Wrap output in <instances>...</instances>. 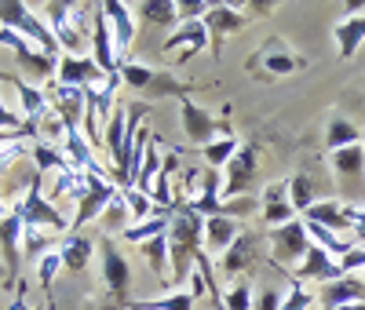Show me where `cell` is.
<instances>
[{"label":"cell","instance_id":"7a4b0ae2","mask_svg":"<svg viewBox=\"0 0 365 310\" xmlns=\"http://www.w3.org/2000/svg\"><path fill=\"white\" fill-rule=\"evenodd\" d=\"M44 186V175H34V182H29V190L19 197V212H22V219L26 227H41L55 237H66L73 234V215H66L58 205L48 201V194L41 190Z\"/></svg>","mask_w":365,"mask_h":310},{"label":"cell","instance_id":"681fc988","mask_svg":"<svg viewBox=\"0 0 365 310\" xmlns=\"http://www.w3.org/2000/svg\"><path fill=\"white\" fill-rule=\"evenodd\" d=\"M336 310H365V303H351V306H336Z\"/></svg>","mask_w":365,"mask_h":310},{"label":"cell","instance_id":"f907efd6","mask_svg":"<svg viewBox=\"0 0 365 310\" xmlns=\"http://www.w3.org/2000/svg\"><path fill=\"white\" fill-rule=\"evenodd\" d=\"M125 310H143V306L139 303H125Z\"/></svg>","mask_w":365,"mask_h":310},{"label":"cell","instance_id":"30bf717a","mask_svg":"<svg viewBox=\"0 0 365 310\" xmlns=\"http://www.w3.org/2000/svg\"><path fill=\"white\" fill-rule=\"evenodd\" d=\"M113 197H117V182L106 179V175L88 172V190H84L81 205L73 208V234H84L88 223H99Z\"/></svg>","mask_w":365,"mask_h":310},{"label":"cell","instance_id":"d6986e66","mask_svg":"<svg viewBox=\"0 0 365 310\" xmlns=\"http://www.w3.org/2000/svg\"><path fill=\"white\" fill-rule=\"evenodd\" d=\"M103 8H106V19L113 29L117 58L125 62V55L132 51V41H135V4H128V0H103Z\"/></svg>","mask_w":365,"mask_h":310},{"label":"cell","instance_id":"836d02e7","mask_svg":"<svg viewBox=\"0 0 365 310\" xmlns=\"http://www.w3.org/2000/svg\"><path fill=\"white\" fill-rule=\"evenodd\" d=\"M135 15L150 26H179V4L175 0H143L135 4Z\"/></svg>","mask_w":365,"mask_h":310},{"label":"cell","instance_id":"9a60e30c","mask_svg":"<svg viewBox=\"0 0 365 310\" xmlns=\"http://www.w3.org/2000/svg\"><path fill=\"white\" fill-rule=\"evenodd\" d=\"M91 58L99 62V70L106 77L120 70V58H117V48H113V29H110L103 0H96V8H91Z\"/></svg>","mask_w":365,"mask_h":310},{"label":"cell","instance_id":"8fae6325","mask_svg":"<svg viewBox=\"0 0 365 310\" xmlns=\"http://www.w3.org/2000/svg\"><path fill=\"white\" fill-rule=\"evenodd\" d=\"M201 22H205L208 37H212V58H220L223 41H227L230 33H237V29H245V26L252 22V15L245 11V4H227V0H216Z\"/></svg>","mask_w":365,"mask_h":310},{"label":"cell","instance_id":"bcb514c9","mask_svg":"<svg viewBox=\"0 0 365 310\" xmlns=\"http://www.w3.org/2000/svg\"><path fill=\"white\" fill-rule=\"evenodd\" d=\"M19 212V205L15 201H8L4 194H0V219H8V215H15Z\"/></svg>","mask_w":365,"mask_h":310},{"label":"cell","instance_id":"52a82bcc","mask_svg":"<svg viewBox=\"0 0 365 310\" xmlns=\"http://www.w3.org/2000/svg\"><path fill=\"white\" fill-rule=\"evenodd\" d=\"M37 8H41L48 29H51V37L58 41V48H63V55H88L84 48H91V44H88V37L81 33L70 0H48V4H37Z\"/></svg>","mask_w":365,"mask_h":310},{"label":"cell","instance_id":"ba28073f","mask_svg":"<svg viewBox=\"0 0 365 310\" xmlns=\"http://www.w3.org/2000/svg\"><path fill=\"white\" fill-rule=\"evenodd\" d=\"M179 106V124H182V135H187V143L190 146H208V143H216V139H227V135H234L230 128H227V120L223 117H212L205 106H197L190 95L187 99H179L175 103Z\"/></svg>","mask_w":365,"mask_h":310},{"label":"cell","instance_id":"74e56055","mask_svg":"<svg viewBox=\"0 0 365 310\" xmlns=\"http://www.w3.org/2000/svg\"><path fill=\"white\" fill-rule=\"evenodd\" d=\"M241 150V139L237 135H227V139H216V143H208L205 150H201V157L208 161V168H216V172H223L227 165H230V157Z\"/></svg>","mask_w":365,"mask_h":310},{"label":"cell","instance_id":"603a6c76","mask_svg":"<svg viewBox=\"0 0 365 310\" xmlns=\"http://www.w3.org/2000/svg\"><path fill=\"white\" fill-rule=\"evenodd\" d=\"M289 277H296V281H336V277H344L336 256H329L322 244H311V252L303 256V263L296 270H289Z\"/></svg>","mask_w":365,"mask_h":310},{"label":"cell","instance_id":"5b68a950","mask_svg":"<svg viewBox=\"0 0 365 310\" xmlns=\"http://www.w3.org/2000/svg\"><path fill=\"white\" fill-rule=\"evenodd\" d=\"M0 48H8V51L15 55V62H19V70L29 73L34 81H48V84L55 81V73H58V55H48L41 44L26 41L22 33H15V29L0 26Z\"/></svg>","mask_w":365,"mask_h":310},{"label":"cell","instance_id":"e575fe53","mask_svg":"<svg viewBox=\"0 0 365 310\" xmlns=\"http://www.w3.org/2000/svg\"><path fill=\"white\" fill-rule=\"evenodd\" d=\"M99 227L106 230L103 237H113V234L120 237V234H125V230L132 227V212H128V205H125V194H120V190H117V197L110 201V208L103 212V219H99Z\"/></svg>","mask_w":365,"mask_h":310},{"label":"cell","instance_id":"3957f363","mask_svg":"<svg viewBox=\"0 0 365 310\" xmlns=\"http://www.w3.org/2000/svg\"><path fill=\"white\" fill-rule=\"evenodd\" d=\"M0 26L4 29H15V33H22L26 41L41 44L48 55H63V48H58V41L51 37V29L41 15L37 4H22V0H0Z\"/></svg>","mask_w":365,"mask_h":310},{"label":"cell","instance_id":"d6a6232c","mask_svg":"<svg viewBox=\"0 0 365 310\" xmlns=\"http://www.w3.org/2000/svg\"><path fill=\"white\" fill-rule=\"evenodd\" d=\"M58 244H63V237H55V234H48L41 227H26V234H22V259H29L37 267L48 252H55Z\"/></svg>","mask_w":365,"mask_h":310},{"label":"cell","instance_id":"7dc6e473","mask_svg":"<svg viewBox=\"0 0 365 310\" xmlns=\"http://www.w3.org/2000/svg\"><path fill=\"white\" fill-rule=\"evenodd\" d=\"M11 310H26V299H22V289H19V296H15V303H11ZM34 310V306H29Z\"/></svg>","mask_w":365,"mask_h":310},{"label":"cell","instance_id":"1f68e13d","mask_svg":"<svg viewBox=\"0 0 365 310\" xmlns=\"http://www.w3.org/2000/svg\"><path fill=\"white\" fill-rule=\"evenodd\" d=\"M143 95H146L150 103H158V99H175V103H179V99H187V95H190V84H187V81H179L172 70H158Z\"/></svg>","mask_w":365,"mask_h":310},{"label":"cell","instance_id":"ee69618b","mask_svg":"<svg viewBox=\"0 0 365 310\" xmlns=\"http://www.w3.org/2000/svg\"><path fill=\"white\" fill-rule=\"evenodd\" d=\"M0 84H4V73H0ZM22 128H29L26 117L15 106H8L4 103V91H0V132H22Z\"/></svg>","mask_w":365,"mask_h":310},{"label":"cell","instance_id":"c3c4849f","mask_svg":"<svg viewBox=\"0 0 365 310\" xmlns=\"http://www.w3.org/2000/svg\"><path fill=\"white\" fill-rule=\"evenodd\" d=\"M0 289H8V270H4V259H0Z\"/></svg>","mask_w":365,"mask_h":310},{"label":"cell","instance_id":"4fadbf2b","mask_svg":"<svg viewBox=\"0 0 365 310\" xmlns=\"http://www.w3.org/2000/svg\"><path fill=\"white\" fill-rule=\"evenodd\" d=\"M263 241H267V234H256V230H241V237L227 248V252L216 259V267H220V274L227 277V281H241V274H245L252 263H259V248H263Z\"/></svg>","mask_w":365,"mask_h":310},{"label":"cell","instance_id":"d590c367","mask_svg":"<svg viewBox=\"0 0 365 310\" xmlns=\"http://www.w3.org/2000/svg\"><path fill=\"white\" fill-rule=\"evenodd\" d=\"M132 303H139L143 310H194L197 306V296L190 289H168L158 299H132Z\"/></svg>","mask_w":365,"mask_h":310},{"label":"cell","instance_id":"f546056e","mask_svg":"<svg viewBox=\"0 0 365 310\" xmlns=\"http://www.w3.org/2000/svg\"><path fill=\"white\" fill-rule=\"evenodd\" d=\"M29 157H34V172H37V175L73 168L70 157H66V150H63V146H55V143H44V139H37L34 146H29Z\"/></svg>","mask_w":365,"mask_h":310},{"label":"cell","instance_id":"484cf974","mask_svg":"<svg viewBox=\"0 0 365 310\" xmlns=\"http://www.w3.org/2000/svg\"><path fill=\"white\" fill-rule=\"evenodd\" d=\"M332 37H336L340 58H351L365 44V11H347L336 26H332Z\"/></svg>","mask_w":365,"mask_h":310},{"label":"cell","instance_id":"2e32d148","mask_svg":"<svg viewBox=\"0 0 365 310\" xmlns=\"http://www.w3.org/2000/svg\"><path fill=\"white\" fill-rule=\"evenodd\" d=\"M292 219H299V215H296V208H292V201H289V182H285V179L267 182L263 194H259V223H263V230L285 227V223H292Z\"/></svg>","mask_w":365,"mask_h":310},{"label":"cell","instance_id":"9c48e42d","mask_svg":"<svg viewBox=\"0 0 365 310\" xmlns=\"http://www.w3.org/2000/svg\"><path fill=\"white\" fill-rule=\"evenodd\" d=\"M256 175H259V146L256 143H241V150L223 168V201L245 197L256 186Z\"/></svg>","mask_w":365,"mask_h":310},{"label":"cell","instance_id":"277c9868","mask_svg":"<svg viewBox=\"0 0 365 310\" xmlns=\"http://www.w3.org/2000/svg\"><path fill=\"white\" fill-rule=\"evenodd\" d=\"M263 234H267V248H270V267H278L285 274L296 270L314 244L303 219H292L285 227H274V230H263Z\"/></svg>","mask_w":365,"mask_h":310},{"label":"cell","instance_id":"7bdbcfd3","mask_svg":"<svg viewBox=\"0 0 365 310\" xmlns=\"http://www.w3.org/2000/svg\"><path fill=\"white\" fill-rule=\"evenodd\" d=\"M58 267H63V252H48L41 263H37V277H41V289L51 296V285H55V274H58Z\"/></svg>","mask_w":365,"mask_h":310},{"label":"cell","instance_id":"b9f144b4","mask_svg":"<svg viewBox=\"0 0 365 310\" xmlns=\"http://www.w3.org/2000/svg\"><path fill=\"white\" fill-rule=\"evenodd\" d=\"M289 281H292V289H289V296H285L282 310H311V306L318 303V296H311L303 281H296V277H289Z\"/></svg>","mask_w":365,"mask_h":310},{"label":"cell","instance_id":"f1b7e54d","mask_svg":"<svg viewBox=\"0 0 365 310\" xmlns=\"http://www.w3.org/2000/svg\"><path fill=\"white\" fill-rule=\"evenodd\" d=\"M365 135L354 120L340 117V113H332L329 117V128H325V150L329 153H336V150H347V146H358Z\"/></svg>","mask_w":365,"mask_h":310},{"label":"cell","instance_id":"d4e9b609","mask_svg":"<svg viewBox=\"0 0 365 310\" xmlns=\"http://www.w3.org/2000/svg\"><path fill=\"white\" fill-rule=\"evenodd\" d=\"M241 227L237 219H230V215H212V219H205V248H208V256L212 259H220L227 248L241 237Z\"/></svg>","mask_w":365,"mask_h":310},{"label":"cell","instance_id":"816d5d0a","mask_svg":"<svg viewBox=\"0 0 365 310\" xmlns=\"http://www.w3.org/2000/svg\"><path fill=\"white\" fill-rule=\"evenodd\" d=\"M205 310H223V306H216V303H205Z\"/></svg>","mask_w":365,"mask_h":310},{"label":"cell","instance_id":"8d00e7d4","mask_svg":"<svg viewBox=\"0 0 365 310\" xmlns=\"http://www.w3.org/2000/svg\"><path fill=\"white\" fill-rule=\"evenodd\" d=\"M120 194H125V205H128V212H132V227H135V223H146V219H154V215H165V208H158L154 197L143 194V190H135V186H125Z\"/></svg>","mask_w":365,"mask_h":310},{"label":"cell","instance_id":"f6af8a7d","mask_svg":"<svg viewBox=\"0 0 365 310\" xmlns=\"http://www.w3.org/2000/svg\"><path fill=\"white\" fill-rule=\"evenodd\" d=\"M282 303H285V296H282L278 289H259L252 310H282Z\"/></svg>","mask_w":365,"mask_h":310},{"label":"cell","instance_id":"f35d334b","mask_svg":"<svg viewBox=\"0 0 365 310\" xmlns=\"http://www.w3.org/2000/svg\"><path fill=\"white\" fill-rule=\"evenodd\" d=\"M172 215H175V212H165V215H154V219H146V223H135V227H128L120 237L135 241V244H143V241H150V237H161V234H168V227H172Z\"/></svg>","mask_w":365,"mask_h":310},{"label":"cell","instance_id":"4dcf8cb0","mask_svg":"<svg viewBox=\"0 0 365 310\" xmlns=\"http://www.w3.org/2000/svg\"><path fill=\"white\" fill-rule=\"evenodd\" d=\"M289 182V201H292V208H296V215L303 219L322 197H318V186H314V179L307 175V172H296V175H289L285 179Z\"/></svg>","mask_w":365,"mask_h":310},{"label":"cell","instance_id":"44dd1931","mask_svg":"<svg viewBox=\"0 0 365 310\" xmlns=\"http://www.w3.org/2000/svg\"><path fill=\"white\" fill-rule=\"evenodd\" d=\"M351 303H365V277L361 274H344L336 281H325L318 289L322 310H336V306H351Z\"/></svg>","mask_w":365,"mask_h":310},{"label":"cell","instance_id":"ab89813d","mask_svg":"<svg viewBox=\"0 0 365 310\" xmlns=\"http://www.w3.org/2000/svg\"><path fill=\"white\" fill-rule=\"evenodd\" d=\"M252 303H256V292L249 281H234L223 292V310H252Z\"/></svg>","mask_w":365,"mask_h":310},{"label":"cell","instance_id":"e0dca14e","mask_svg":"<svg viewBox=\"0 0 365 310\" xmlns=\"http://www.w3.org/2000/svg\"><path fill=\"white\" fill-rule=\"evenodd\" d=\"M249 70H263L267 77H289V73L303 70V58H299L292 48H285L282 41H267V44L249 58Z\"/></svg>","mask_w":365,"mask_h":310},{"label":"cell","instance_id":"8992f818","mask_svg":"<svg viewBox=\"0 0 365 310\" xmlns=\"http://www.w3.org/2000/svg\"><path fill=\"white\" fill-rule=\"evenodd\" d=\"M329 168H332V179H336L340 201L361 205V190H365V143L329 153Z\"/></svg>","mask_w":365,"mask_h":310},{"label":"cell","instance_id":"5bb4252c","mask_svg":"<svg viewBox=\"0 0 365 310\" xmlns=\"http://www.w3.org/2000/svg\"><path fill=\"white\" fill-rule=\"evenodd\" d=\"M99 259H103V281H106V292L125 303L128 285H132V267H128L125 252H120L117 237H103V241H99Z\"/></svg>","mask_w":365,"mask_h":310},{"label":"cell","instance_id":"4316f807","mask_svg":"<svg viewBox=\"0 0 365 310\" xmlns=\"http://www.w3.org/2000/svg\"><path fill=\"white\" fill-rule=\"evenodd\" d=\"M307 223H318L325 230H336V234H347L351 230V219H347V205L340 197H322L307 215H303Z\"/></svg>","mask_w":365,"mask_h":310},{"label":"cell","instance_id":"cb8c5ba5","mask_svg":"<svg viewBox=\"0 0 365 310\" xmlns=\"http://www.w3.org/2000/svg\"><path fill=\"white\" fill-rule=\"evenodd\" d=\"M4 81L15 88L19 113L26 117V124H41V117L51 110V106H48V91L37 88V84H29V81H22V77H8V73H4Z\"/></svg>","mask_w":365,"mask_h":310},{"label":"cell","instance_id":"7c38bea8","mask_svg":"<svg viewBox=\"0 0 365 310\" xmlns=\"http://www.w3.org/2000/svg\"><path fill=\"white\" fill-rule=\"evenodd\" d=\"M44 91H48V106H51V113L66 124V132H84V110H88L84 88H70V84L51 81Z\"/></svg>","mask_w":365,"mask_h":310},{"label":"cell","instance_id":"6da1fadb","mask_svg":"<svg viewBox=\"0 0 365 310\" xmlns=\"http://www.w3.org/2000/svg\"><path fill=\"white\" fill-rule=\"evenodd\" d=\"M205 252V215L179 205L168 227V259H172V289L187 285Z\"/></svg>","mask_w":365,"mask_h":310},{"label":"cell","instance_id":"ac0fdd59","mask_svg":"<svg viewBox=\"0 0 365 310\" xmlns=\"http://www.w3.org/2000/svg\"><path fill=\"white\" fill-rule=\"evenodd\" d=\"M22 234H26V219L22 212L0 219V259H4L8 270V285L19 281V267H22Z\"/></svg>","mask_w":365,"mask_h":310},{"label":"cell","instance_id":"60d3db41","mask_svg":"<svg viewBox=\"0 0 365 310\" xmlns=\"http://www.w3.org/2000/svg\"><path fill=\"white\" fill-rule=\"evenodd\" d=\"M256 208H259V194H245V197L223 201V215H230V219H237V223H245Z\"/></svg>","mask_w":365,"mask_h":310},{"label":"cell","instance_id":"83f0119b","mask_svg":"<svg viewBox=\"0 0 365 310\" xmlns=\"http://www.w3.org/2000/svg\"><path fill=\"white\" fill-rule=\"evenodd\" d=\"M96 248H99V244L91 241L88 234H66L63 244H58V252H63V267L73 270V274L88 270V263L96 259Z\"/></svg>","mask_w":365,"mask_h":310},{"label":"cell","instance_id":"ffe728a7","mask_svg":"<svg viewBox=\"0 0 365 310\" xmlns=\"http://www.w3.org/2000/svg\"><path fill=\"white\" fill-rule=\"evenodd\" d=\"M58 84H70V88H91V84H103L106 73L99 70V62L91 55H58Z\"/></svg>","mask_w":365,"mask_h":310},{"label":"cell","instance_id":"7402d4cb","mask_svg":"<svg viewBox=\"0 0 365 310\" xmlns=\"http://www.w3.org/2000/svg\"><path fill=\"white\" fill-rule=\"evenodd\" d=\"M168 55H175V48H187L175 62H187V58H194V55H201L205 48L212 51V37H208V29H205V22L197 19V22H182V26H175L172 33L165 37V44H161Z\"/></svg>","mask_w":365,"mask_h":310}]
</instances>
